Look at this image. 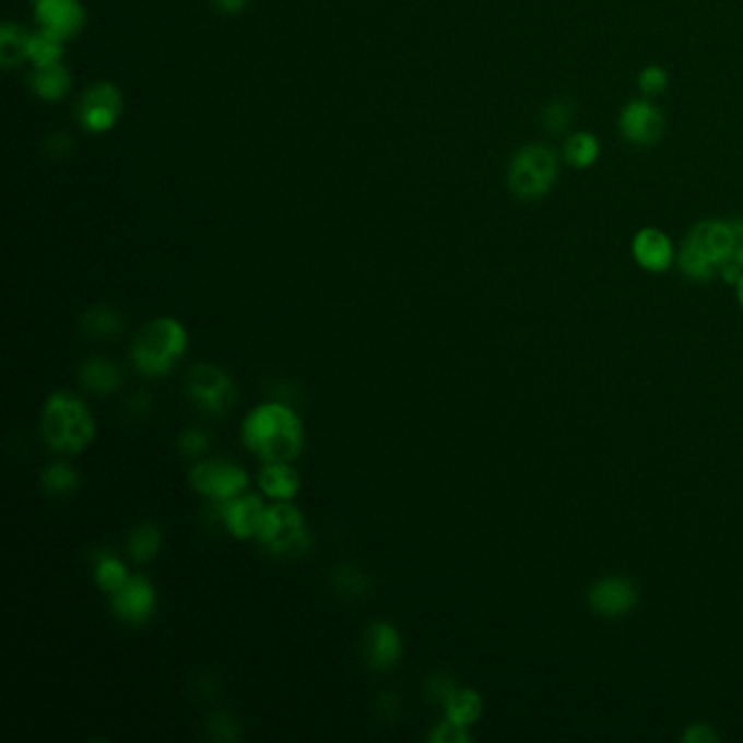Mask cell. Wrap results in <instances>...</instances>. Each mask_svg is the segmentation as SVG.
<instances>
[{"mask_svg": "<svg viewBox=\"0 0 743 743\" xmlns=\"http://www.w3.org/2000/svg\"><path fill=\"white\" fill-rule=\"evenodd\" d=\"M208 735L219 742H232L238 738V724L227 713H216L208 722Z\"/></svg>", "mask_w": 743, "mask_h": 743, "instance_id": "1f68e13d", "label": "cell"}, {"mask_svg": "<svg viewBox=\"0 0 743 743\" xmlns=\"http://www.w3.org/2000/svg\"><path fill=\"white\" fill-rule=\"evenodd\" d=\"M42 486L48 495H68L79 486V475L63 462L48 464L42 473Z\"/></svg>", "mask_w": 743, "mask_h": 743, "instance_id": "4316f807", "label": "cell"}, {"mask_svg": "<svg viewBox=\"0 0 743 743\" xmlns=\"http://www.w3.org/2000/svg\"><path fill=\"white\" fill-rule=\"evenodd\" d=\"M367 661L373 670H388L401 659V637L386 622H375L367 630Z\"/></svg>", "mask_w": 743, "mask_h": 743, "instance_id": "9a60e30c", "label": "cell"}, {"mask_svg": "<svg viewBox=\"0 0 743 743\" xmlns=\"http://www.w3.org/2000/svg\"><path fill=\"white\" fill-rule=\"evenodd\" d=\"M96 425L87 405L68 392H52L42 412V436L57 453H79L94 438Z\"/></svg>", "mask_w": 743, "mask_h": 743, "instance_id": "7a4b0ae2", "label": "cell"}, {"mask_svg": "<svg viewBox=\"0 0 743 743\" xmlns=\"http://www.w3.org/2000/svg\"><path fill=\"white\" fill-rule=\"evenodd\" d=\"M37 2H39V0H37Z\"/></svg>", "mask_w": 743, "mask_h": 743, "instance_id": "ab89813d", "label": "cell"}, {"mask_svg": "<svg viewBox=\"0 0 743 743\" xmlns=\"http://www.w3.org/2000/svg\"><path fill=\"white\" fill-rule=\"evenodd\" d=\"M188 334L175 319H155L142 328L131 345V361L135 371L146 377H160L173 371L186 354Z\"/></svg>", "mask_w": 743, "mask_h": 743, "instance_id": "3957f363", "label": "cell"}, {"mask_svg": "<svg viewBox=\"0 0 743 743\" xmlns=\"http://www.w3.org/2000/svg\"><path fill=\"white\" fill-rule=\"evenodd\" d=\"M210 443V436L203 429H186L179 438V449L184 456L188 458H197L201 453H205Z\"/></svg>", "mask_w": 743, "mask_h": 743, "instance_id": "d6a6232c", "label": "cell"}, {"mask_svg": "<svg viewBox=\"0 0 743 743\" xmlns=\"http://www.w3.org/2000/svg\"><path fill=\"white\" fill-rule=\"evenodd\" d=\"M37 17L42 20L44 28L68 37L76 33L83 24V9L76 0H39L37 2Z\"/></svg>", "mask_w": 743, "mask_h": 743, "instance_id": "2e32d148", "label": "cell"}, {"mask_svg": "<svg viewBox=\"0 0 743 743\" xmlns=\"http://www.w3.org/2000/svg\"><path fill=\"white\" fill-rule=\"evenodd\" d=\"M449 722L460 727H471L482 716V698L473 689H453L443 703Z\"/></svg>", "mask_w": 743, "mask_h": 743, "instance_id": "ffe728a7", "label": "cell"}, {"mask_svg": "<svg viewBox=\"0 0 743 743\" xmlns=\"http://www.w3.org/2000/svg\"><path fill=\"white\" fill-rule=\"evenodd\" d=\"M633 258L648 273H665L674 262L672 238L659 227H644L633 238Z\"/></svg>", "mask_w": 743, "mask_h": 743, "instance_id": "7c38bea8", "label": "cell"}, {"mask_svg": "<svg viewBox=\"0 0 743 743\" xmlns=\"http://www.w3.org/2000/svg\"><path fill=\"white\" fill-rule=\"evenodd\" d=\"M214 2H216L219 9H223V11H227V13L240 11V9L247 4V0H214Z\"/></svg>", "mask_w": 743, "mask_h": 743, "instance_id": "74e56055", "label": "cell"}, {"mask_svg": "<svg viewBox=\"0 0 743 743\" xmlns=\"http://www.w3.org/2000/svg\"><path fill=\"white\" fill-rule=\"evenodd\" d=\"M68 85H70V76H68L66 68H61L59 63L39 66L37 72L33 74V87L44 98H59V96H63Z\"/></svg>", "mask_w": 743, "mask_h": 743, "instance_id": "603a6c76", "label": "cell"}, {"mask_svg": "<svg viewBox=\"0 0 743 743\" xmlns=\"http://www.w3.org/2000/svg\"><path fill=\"white\" fill-rule=\"evenodd\" d=\"M61 35L44 28L42 33H35L28 37V57L37 63V66H52L59 61L61 57Z\"/></svg>", "mask_w": 743, "mask_h": 743, "instance_id": "d4e9b609", "label": "cell"}, {"mask_svg": "<svg viewBox=\"0 0 743 743\" xmlns=\"http://www.w3.org/2000/svg\"><path fill=\"white\" fill-rule=\"evenodd\" d=\"M620 133L628 144L654 146L665 131V116L650 98H635L624 105L617 120Z\"/></svg>", "mask_w": 743, "mask_h": 743, "instance_id": "ba28073f", "label": "cell"}, {"mask_svg": "<svg viewBox=\"0 0 743 743\" xmlns=\"http://www.w3.org/2000/svg\"><path fill=\"white\" fill-rule=\"evenodd\" d=\"M81 384L83 388L98 392V394H109L116 392L122 386V373L109 363L107 358H90L81 365Z\"/></svg>", "mask_w": 743, "mask_h": 743, "instance_id": "ac0fdd59", "label": "cell"}, {"mask_svg": "<svg viewBox=\"0 0 743 743\" xmlns=\"http://www.w3.org/2000/svg\"><path fill=\"white\" fill-rule=\"evenodd\" d=\"M602 153V144L598 140L595 133L591 131H576L567 138L565 146H563V157L569 166L585 170L598 164Z\"/></svg>", "mask_w": 743, "mask_h": 743, "instance_id": "d6986e66", "label": "cell"}, {"mask_svg": "<svg viewBox=\"0 0 743 743\" xmlns=\"http://www.w3.org/2000/svg\"><path fill=\"white\" fill-rule=\"evenodd\" d=\"M637 589L635 585L624 576H609L598 580L589 591V604L591 609L606 620L624 617L630 613L637 604Z\"/></svg>", "mask_w": 743, "mask_h": 743, "instance_id": "8fae6325", "label": "cell"}, {"mask_svg": "<svg viewBox=\"0 0 743 743\" xmlns=\"http://www.w3.org/2000/svg\"><path fill=\"white\" fill-rule=\"evenodd\" d=\"M162 547V532L153 523H140L129 534V556L135 563H149Z\"/></svg>", "mask_w": 743, "mask_h": 743, "instance_id": "7402d4cb", "label": "cell"}, {"mask_svg": "<svg viewBox=\"0 0 743 743\" xmlns=\"http://www.w3.org/2000/svg\"><path fill=\"white\" fill-rule=\"evenodd\" d=\"M81 330L90 339H111L122 330V317L114 308L94 306L83 315Z\"/></svg>", "mask_w": 743, "mask_h": 743, "instance_id": "44dd1931", "label": "cell"}, {"mask_svg": "<svg viewBox=\"0 0 743 743\" xmlns=\"http://www.w3.org/2000/svg\"><path fill=\"white\" fill-rule=\"evenodd\" d=\"M735 293H738V302H740V306L743 308V273L742 278L738 280V284H735Z\"/></svg>", "mask_w": 743, "mask_h": 743, "instance_id": "f35d334b", "label": "cell"}, {"mask_svg": "<svg viewBox=\"0 0 743 743\" xmlns=\"http://www.w3.org/2000/svg\"><path fill=\"white\" fill-rule=\"evenodd\" d=\"M574 105L571 101L567 98H554L552 103L545 105L543 109V116H541V122H543V129L552 135H563L571 122H574Z\"/></svg>", "mask_w": 743, "mask_h": 743, "instance_id": "f1b7e54d", "label": "cell"}, {"mask_svg": "<svg viewBox=\"0 0 743 743\" xmlns=\"http://www.w3.org/2000/svg\"><path fill=\"white\" fill-rule=\"evenodd\" d=\"M256 539L269 554L280 558L304 556L312 543L302 510L286 502L264 508Z\"/></svg>", "mask_w": 743, "mask_h": 743, "instance_id": "5b68a950", "label": "cell"}, {"mask_svg": "<svg viewBox=\"0 0 743 743\" xmlns=\"http://www.w3.org/2000/svg\"><path fill=\"white\" fill-rule=\"evenodd\" d=\"M190 484L201 495L214 499V502H227L232 497H238L245 493L249 477L247 473L227 460H203L192 467L190 471Z\"/></svg>", "mask_w": 743, "mask_h": 743, "instance_id": "52a82bcc", "label": "cell"}, {"mask_svg": "<svg viewBox=\"0 0 743 743\" xmlns=\"http://www.w3.org/2000/svg\"><path fill=\"white\" fill-rule=\"evenodd\" d=\"M683 742H718V735L711 731V727H705V724H694L692 729H687V731H685V735H683Z\"/></svg>", "mask_w": 743, "mask_h": 743, "instance_id": "d590c367", "label": "cell"}, {"mask_svg": "<svg viewBox=\"0 0 743 743\" xmlns=\"http://www.w3.org/2000/svg\"><path fill=\"white\" fill-rule=\"evenodd\" d=\"M94 580L98 585L101 591L105 593H116L127 580H129V574L125 569V565L116 558V556H101L98 563H96V569H94Z\"/></svg>", "mask_w": 743, "mask_h": 743, "instance_id": "484cf974", "label": "cell"}, {"mask_svg": "<svg viewBox=\"0 0 743 743\" xmlns=\"http://www.w3.org/2000/svg\"><path fill=\"white\" fill-rule=\"evenodd\" d=\"M28 55V35L13 24H4L0 33V59L4 68L15 66L22 57Z\"/></svg>", "mask_w": 743, "mask_h": 743, "instance_id": "83f0119b", "label": "cell"}, {"mask_svg": "<svg viewBox=\"0 0 743 743\" xmlns=\"http://www.w3.org/2000/svg\"><path fill=\"white\" fill-rule=\"evenodd\" d=\"M735 227V236H738V245H735V256H733V262L740 267L743 271V221H738L733 223Z\"/></svg>", "mask_w": 743, "mask_h": 743, "instance_id": "8d00e7d4", "label": "cell"}, {"mask_svg": "<svg viewBox=\"0 0 743 743\" xmlns=\"http://www.w3.org/2000/svg\"><path fill=\"white\" fill-rule=\"evenodd\" d=\"M687 240L718 269H722L735 256V245H738L735 227L733 223H724L720 219H709V221L698 223L687 236Z\"/></svg>", "mask_w": 743, "mask_h": 743, "instance_id": "30bf717a", "label": "cell"}, {"mask_svg": "<svg viewBox=\"0 0 743 743\" xmlns=\"http://www.w3.org/2000/svg\"><path fill=\"white\" fill-rule=\"evenodd\" d=\"M561 157L547 144L521 146L508 164V188L521 201H539L558 181Z\"/></svg>", "mask_w": 743, "mask_h": 743, "instance_id": "277c9868", "label": "cell"}, {"mask_svg": "<svg viewBox=\"0 0 743 743\" xmlns=\"http://www.w3.org/2000/svg\"><path fill=\"white\" fill-rule=\"evenodd\" d=\"M679 267L685 273V278L694 280V282H711L716 278V273L720 271L689 240H685V245L679 253Z\"/></svg>", "mask_w": 743, "mask_h": 743, "instance_id": "cb8c5ba5", "label": "cell"}, {"mask_svg": "<svg viewBox=\"0 0 743 743\" xmlns=\"http://www.w3.org/2000/svg\"><path fill=\"white\" fill-rule=\"evenodd\" d=\"M264 508L267 506L258 495L240 493L238 497L221 502V517L229 534H234L236 539H251L258 532Z\"/></svg>", "mask_w": 743, "mask_h": 743, "instance_id": "4fadbf2b", "label": "cell"}, {"mask_svg": "<svg viewBox=\"0 0 743 743\" xmlns=\"http://www.w3.org/2000/svg\"><path fill=\"white\" fill-rule=\"evenodd\" d=\"M637 85H639V90H641V94H644L646 98L659 96V94H663V92L668 90V85H670V74H668V70H665L663 66L650 63V66H646V68L639 70V74H637Z\"/></svg>", "mask_w": 743, "mask_h": 743, "instance_id": "f546056e", "label": "cell"}, {"mask_svg": "<svg viewBox=\"0 0 743 743\" xmlns=\"http://www.w3.org/2000/svg\"><path fill=\"white\" fill-rule=\"evenodd\" d=\"M120 94L114 85H94L81 101V120L92 131L109 129L120 114Z\"/></svg>", "mask_w": 743, "mask_h": 743, "instance_id": "5bb4252c", "label": "cell"}, {"mask_svg": "<svg viewBox=\"0 0 743 743\" xmlns=\"http://www.w3.org/2000/svg\"><path fill=\"white\" fill-rule=\"evenodd\" d=\"M243 440L260 460L293 462L304 449V425L284 403H262L243 423Z\"/></svg>", "mask_w": 743, "mask_h": 743, "instance_id": "6da1fadb", "label": "cell"}, {"mask_svg": "<svg viewBox=\"0 0 743 743\" xmlns=\"http://www.w3.org/2000/svg\"><path fill=\"white\" fill-rule=\"evenodd\" d=\"M111 611L125 624H146L155 613L153 585L144 576H129V580L111 593Z\"/></svg>", "mask_w": 743, "mask_h": 743, "instance_id": "9c48e42d", "label": "cell"}, {"mask_svg": "<svg viewBox=\"0 0 743 743\" xmlns=\"http://www.w3.org/2000/svg\"><path fill=\"white\" fill-rule=\"evenodd\" d=\"M188 399L203 412L221 416L236 403L234 379L212 365H197L186 379Z\"/></svg>", "mask_w": 743, "mask_h": 743, "instance_id": "8992f818", "label": "cell"}, {"mask_svg": "<svg viewBox=\"0 0 743 743\" xmlns=\"http://www.w3.org/2000/svg\"><path fill=\"white\" fill-rule=\"evenodd\" d=\"M456 689L453 681L447 679V676H434L427 685V696L432 700H438V703H445L449 698V694Z\"/></svg>", "mask_w": 743, "mask_h": 743, "instance_id": "e575fe53", "label": "cell"}, {"mask_svg": "<svg viewBox=\"0 0 743 743\" xmlns=\"http://www.w3.org/2000/svg\"><path fill=\"white\" fill-rule=\"evenodd\" d=\"M429 742L434 743H464L471 742V735L467 733V727H460V724H453L449 720H445L443 724H438L432 735H429Z\"/></svg>", "mask_w": 743, "mask_h": 743, "instance_id": "836d02e7", "label": "cell"}, {"mask_svg": "<svg viewBox=\"0 0 743 743\" xmlns=\"http://www.w3.org/2000/svg\"><path fill=\"white\" fill-rule=\"evenodd\" d=\"M334 585L347 598H356V595H363L367 591L369 580L358 567H341L334 576Z\"/></svg>", "mask_w": 743, "mask_h": 743, "instance_id": "4dcf8cb0", "label": "cell"}, {"mask_svg": "<svg viewBox=\"0 0 743 743\" xmlns=\"http://www.w3.org/2000/svg\"><path fill=\"white\" fill-rule=\"evenodd\" d=\"M299 473L288 462H269L260 473V488L264 495L288 502L299 491Z\"/></svg>", "mask_w": 743, "mask_h": 743, "instance_id": "e0dca14e", "label": "cell"}]
</instances>
